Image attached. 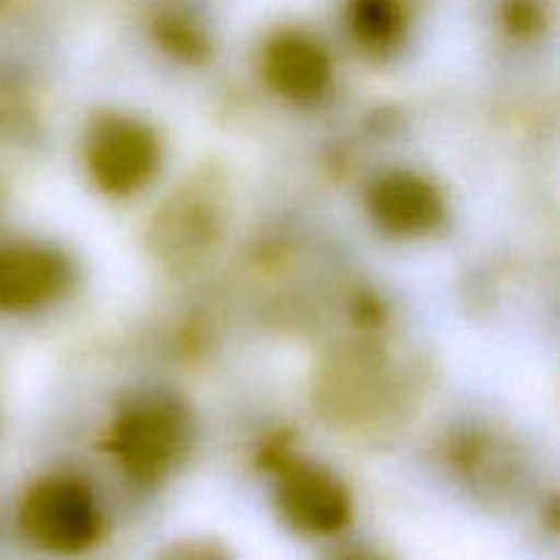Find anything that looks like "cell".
<instances>
[{"instance_id": "52a82bcc", "label": "cell", "mask_w": 560, "mask_h": 560, "mask_svg": "<svg viewBox=\"0 0 560 560\" xmlns=\"http://www.w3.org/2000/svg\"><path fill=\"white\" fill-rule=\"evenodd\" d=\"M262 77L284 102L312 104L331 85V58L315 36L284 27L266 42Z\"/></svg>"}, {"instance_id": "8fae6325", "label": "cell", "mask_w": 560, "mask_h": 560, "mask_svg": "<svg viewBox=\"0 0 560 560\" xmlns=\"http://www.w3.org/2000/svg\"><path fill=\"white\" fill-rule=\"evenodd\" d=\"M501 20L512 36H536L545 25V9L539 0H503Z\"/></svg>"}, {"instance_id": "7a4b0ae2", "label": "cell", "mask_w": 560, "mask_h": 560, "mask_svg": "<svg viewBox=\"0 0 560 560\" xmlns=\"http://www.w3.org/2000/svg\"><path fill=\"white\" fill-rule=\"evenodd\" d=\"M16 525L36 550L71 558L102 539L104 517L85 481L55 474L27 487L16 509Z\"/></svg>"}, {"instance_id": "6da1fadb", "label": "cell", "mask_w": 560, "mask_h": 560, "mask_svg": "<svg viewBox=\"0 0 560 560\" xmlns=\"http://www.w3.org/2000/svg\"><path fill=\"white\" fill-rule=\"evenodd\" d=\"M191 421L173 397H142L115 416L107 432V452L131 481L156 487L189 452Z\"/></svg>"}, {"instance_id": "7c38bea8", "label": "cell", "mask_w": 560, "mask_h": 560, "mask_svg": "<svg viewBox=\"0 0 560 560\" xmlns=\"http://www.w3.org/2000/svg\"><path fill=\"white\" fill-rule=\"evenodd\" d=\"M156 560H235L222 541L211 536H189V539L170 541Z\"/></svg>"}, {"instance_id": "4fadbf2b", "label": "cell", "mask_w": 560, "mask_h": 560, "mask_svg": "<svg viewBox=\"0 0 560 560\" xmlns=\"http://www.w3.org/2000/svg\"><path fill=\"white\" fill-rule=\"evenodd\" d=\"M326 560H388V558L375 550H366V547H342V550L331 552Z\"/></svg>"}, {"instance_id": "3957f363", "label": "cell", "mask_w": 560, "mask_h": 560, "mask_svg": "<svg viewBox=\"0 0 560 560\" xmlns=\"http://www.w3.org/2000/svg\"><path fill=\"white\" fill-rule=\"evenodd\" d=\"M82 156L96 189L113 197H129L159 173L162 145L142 120L124 113H98L88 124Z\"/></svg>"}, {"instance_id": "ba28073f", "label": "cell", "mask_w": 560, "mask_h": 560, "mask_svg": "<svg viewBox=\"0 0 560 560\" xmlns=\"http://www.w3.org/2000/svg\"><path fill=\"white\" fill-rule=\"evenodd\" d=\"M345 16L353 42L375 58H388L408 36V11L402 0H348Z\"/></svg>"}, {"instance_id": "277c9868", "label": "cell", "mask_w": 560, "mask_h": 560, "mask_svg": "<svg viewBox=\"0 0 560 560\" xmlns=\"http://www.w3.org/2000/svg\"><path fill=\"white\" fill-rule=\"evenodd\" d=\"M273 503L290 530L306 539H331L353 520V501L339 476L320 465L273 457Z\"/></svg>"}, {"instance_id": "30bf717a", "label": "cell", "mask_w": 560, "mask_h": 560, "mask_svg": "<svg viewBox=\"0 0 560 560\" xmlns=\"http://www.w3.org/2000/svg\"><path fill=\"white\" fill-rule=\"evenodd\" d=\"M153 36L162 44L164 52L175 55V58L186 60V63H200L211 52V44L208 36L195 25L191 20H186L184 14H159L153 20Z\"/></svg>"}, {"instance_id": "8992f818", "label": "cell", "mask_w": 560, "mask_h": 560, "mask_svg": "<svg viewBox=\"0 0 560 560\" xmlns=\"http://www.w3.org/2000/svg\"><path fill=\"white\" fill-rule=\"evenodd\" d=\"M74 282V266L52 246H0V312H33L52 304Z\"/></svg>"}, {"instance_id": "9c48e42d", "label": "cell", "mask_w": 560, "mask_h": 560, "mask_svg": "<svg viewBox=\"0 0 560 560\" xmlns=\"http://www.w3.org/2000/svg\"><path fill=\"white\" fill-rule=\"evenodd\" d=\"M164 217H167V222H164L162 233L170 252L175 249L180 255H191L197 246H206L217 233V224H213L217 213H213V208L208 211L200 202H180L170 211L164 208Z\"/></svg>"}, {"instance_id": "5b68a950", "label": "cell", "mask_w": 560, "mask_h": 560, "mask_svg": "<svg viewBox=\"0 0 560 560\" xmlns=\"http://www.w3.org/2000/svg\"><path fill=\"white\" fill-rule=\"evenodd\" d=\"M366 211L392 238H424L446 222V202L435 184L413 170H392L366 191Z\"/></svg>"}]
</instances>
